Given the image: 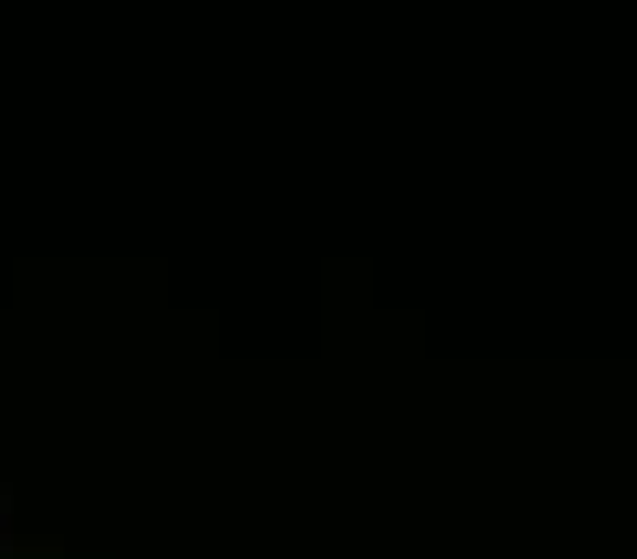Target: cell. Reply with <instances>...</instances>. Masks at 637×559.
<instances>
[{"label":"cell","mask_w":637,"mask_h":559,"mask_svg":"<svg viewBox=\"0 0 637 559\" xmlns=\"http://www.w3.org/2000/svg\"><path fill=\"white\" fill-rule=\"evenodd\" d=\"M7 508H13V495H7V488H0V527H7Z\"/></svg>","instance_id":"obj_1"}]
</instances>
